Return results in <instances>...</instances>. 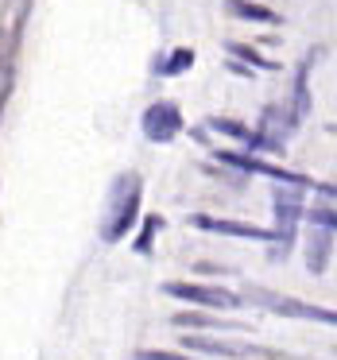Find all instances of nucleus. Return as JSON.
<instances>
[{
  "label": "nucleus",
  "mask_w": 337,
  "mask_h": 360,
  "mask_svg": "<svg viewBox=\"0 0 337 360\" xmlns=\"http://www.w3.org/2000/svg\"><path fill=\"white\" fill-rule=\"evenodd\" d=\"M136 360H194V356H179V352H136Z\"/></svg>",
  "instance_id": "nucleus-7"
},
{
  "label": "nucleus",
  "mask_w": 337,
  "mask_h": 360,
  "mask_svg": "<svg viewBox=\"0 0 337 360\" xmlns=\"http://www.w3.org/2000/svg\"><path fill=\"white\" fill-rule=\"evenodd\" d=\"M163 290H167L171 298H186V302H198V306H221V310L236 306V295H229V290H221V287H194V283H167Z\"/></svg>",
  "instance_id": "nucleus-1"
},
{
  "label": "nucleus",
  "mask_w": 337,
  "mask_h": 360,
  "mask_svg": "<svg viewBox=\"0 0 337 360\" xmlns=\"http://www.w3.org/2000/svg\"><path fill=\"white\" fill-rule=\"evenodd\" d=\"M179 109L174 105H151L148 112H144V132L151 136V140H171L174 132H179Z\"/></svg>",
  "instance_id": "nucleus-2"
},
{
  "label": "nucleus",
  "mask_w": 337,
  "mask_h": 360,
  "mask_svg": "<svg viewBox=\"0 0 337 360\" xmlns=\"http://www.w3.org/2000/svg\"><path fill=\"white\" fill-rule=\"evenodd\" d=\"M190 63H194V51H174L171 63L163 66V74H179V70H186Z\"/></svg>",
  "instance_id": "nucleus-6"
},
{
  "label": "nucleus",
  "mask_w": 337,
  "mask_h": 360,
  "mask_svg": "<svg viewBox=\"0 0 337 360\" xmlns=\"http://www.w3.org/2000/svg\"><path fill=\"white\" fill-rule=\"evenodd\" d=\"M229 12H233V16H244V20H260V24H275V12L244 4V0H229Z\"/></svg>",
  "instance_id": "nucleus-4"
},
{
  "label": "nucleus",
  "mask_w": 337,
  "mask_h": 360,
  "mask_svg": "<svg viewBox=\"0 0 337 360\" xmlns=\"http://www.w3.org/2000/svg\"><path fill=\"white\" fill-rule=\"evenodd\" d=\"M190 321H194V326H213V329H241V326H233V321H217V318H190V314H179V318H174V326H190Z\"/></svg>",
  "instance_id": "nucleus-5"
},
{
  "label": "nucleus",
  "mask_w": 337,
  "mask_h": 360,
  "mask_svg": "<svg viewBox=\"0 0 337 360\" xmlns=\"http://www.w3.org/2000/svg\"><path fill=\"white\" fill-rule=\"evenodd\" d=\"M198 229H210V233H225V236H248V240H264V229L256 225H244V221H217V217H205V213H198V217H190Z\"/></svg>",
  "instance_id": "nucleus-3"
}]
</instances>
